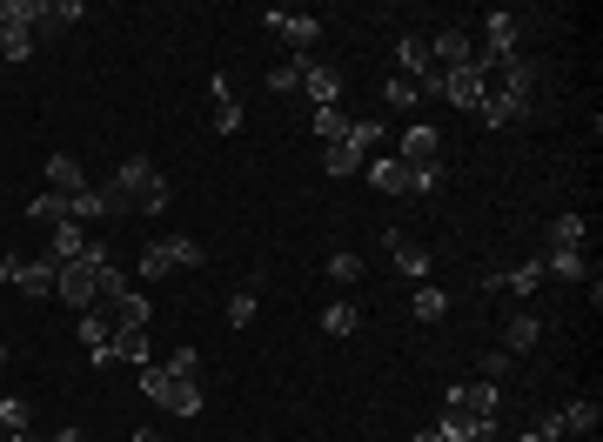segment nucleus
<instances>
[{
  "label": "nucleus",
  "instance_id": "23",
  "mask_svg": "<svg viewBox=\"0 0 603 442\" xmlns=\"http://www.w3.org/2000/svg\"><path fill=\"white\" fill-rule=\"evenodd\" d=\"M47 0H0V27H41Z\"/></svg>",
  "mask_w": 603,
  "mask_h": 442
},
{
  "label": "nucleus",
  "instance_id": "25",
  "mask_svg": "<svg viewBox=\"0 0 603 442\" xmlns=\"http://www.w3.org/2000/svg\"><path fill=\"white\" fill-rule=\"evenodd\" d=\"M583 235H590V221L583 215H557L550 221V248H583Z\"/></svg>",
  "mask_w": 603,
  "mask_h": 442
},
{
  "label": "nucleus",
  "instance_id": "38",
  "mask_svg": "<svg viewBox=\"0 0 603 442\" xmlns=\"http://www.w3.org/2000/svg\"><path fill=\"white\" fill-rule=\"evenodd\" d=\"M27 215H34V221H67V195H34Z\"/></svg>",
  "mask_w": 603,
  "mask_h": 442
},
{
  "label": "nucleus",
  "instance_id": "37",
  "mask_svg": "<svg viewBox=\"0 0 603 442\" xmlns=\"http://www.w3.org/2000/svg\"><path fill=\"white\" fill-rule=\"evenodd\" d=\"M416 315H423V322H443V315H449V295H443V288H423V295H416Z\"/></svg>",
  "mask_w": 603,
  "mask_h": 442
},
{
  "label": "nucleus",
  "instance_id": "47",
  "mask_svg": "<svg viewBox=\"0 0 603 442\" xmlns=\"http://www.w3.org/2000/svg\"><path fill=\"white\" fill-rule=\"evenodd\" d=\"M14 275H21V262H14V255H0V282H14Z\"/></svg>",
  "mask_w": 603,
  "mask_h": 442
},
{
  "label": "nucleus",
  "instance_id": "5",
  "mask_svg": "<svg viewBox=\"0 0 603 442\" xmlns=\"http://www.w3.org/2000/svg\"><path fill=\"white\" fill-rule=\"evenodd\" d=\"M530 108H536V101H530V94H483V108H476V114H483V121H490V128H516V121H530Z\"/></svg>",
  "mask_w": 603,
  "mask_h": 442
},
{
  "label": "nucleus",
  "instance_id": "49",
  "mask_svg": "<svg viewBox=\"0 0 603 442\" xmlns=\"http://www.w3.org/2000/svg\"><path fill=\"white\" fill-rule=\"evenodd\" d=\"M409 442H443V436H436V429H423V436H409Z\"/></svg>",
  "mask_w": 603,
  "mask_h": 442
},
{
  "label": "nucleus",
  "instance_id": "43",
  "mask_svg": "<svg viewBox=\"0 0 603 442\" xmlns=\"http://www.w3.org/2000/svg\"><path fill=\"white\" fill-rule=\"evenodd\" d=\"M329 275H335V282H362V255H335Z\"/></svg>",
  "mask_w": 603,
  "mask_h": 442
},
{
  "label": "nucleus",
  "instance_id": "27",
  "mask_svg": "<svg viewBox=\"0 0 603 442\" xmlns=\"http://www.w3.org/2000/svg\"><path fill=\"white\" fill-rule=\"evenodd\" d=\"M67 221H108V208H101V188H81V195H67Z\"/></svg>",
  "mask_w": 603,
  "mask_h": 442
},
{
  "label": "nucleus",
  "instance_id": "8",
  "mask_svg": "<svg viewBox=\"0 0 603 442\" xmlns=\"http://www.w3.org/2000/svg\"><path fill=\"white\" fill-rule=\"evenodd\" d=\"M14 288H21V295H34V302H47V295L61 288V262H54V255H47V262H21Z\"/></svg>",
  "mask_w": 603,
  "mask_h": 442
},
{
  "label": "nucleus",
  "instance_id": "30",
  "mask_svg": "<svg viewBox=\"0 0 603 442\" xmlns=\"http://www.w3.org/2000/svg\"><path fill=\"white\" fill-rule=\"evenodd\" d=\"M557 422H563V436H590L597 429V402H570Z\"/></svg>",
  "mask_w": 603,
  "mask_h": 442
},
{
  "label": "nucleus",
  "instance_id": "15",
  "mask_svg": "<svg viewBox=\"0 0 603 442\" xmlns=\"http://www.w3.org/2000/svg\"><path fill=\"white\" fill-rule=\"evenodd\" d=\"M536 342H543V322H536V315H510V322H503V349L510 355H530Z\"/></svg>",
  "mask_w": 603,
  "mask_h": 442
},
{
  "label": "nucleus",
  "instance_id": "6",
  "mask_svg": "<svg viewBox=\"0 0 603 442\" xmlns=\"http://www.w3.org/2000/svg\"><path fill=\"white\" fill-rule=\"evenodd\" d=\"M449 409L469 422H496V389L490 382H469V389H449Z\"/></svg>",
  "mask_w": 603,
  "mask_h": 442
},
{
  "label": "nucleus",
  "instance_id": "7",
  "mask_svg": "<svg viewBox=\"0 0 603 442\" xmlns=\"http://www.w3.org/2000/svg\"><path fill=\"white\" fill-rule=\"evenodd\" d=\"M429 61H436V67L449 74V67H469V61H476V47H469V34H463V27H443V34L429 41Z\"/></svg>",
  "mask_w": 603,
  "mask_h": 442
},
{
  "label": "nucleus",
  "instance_id": "35",
  "mask_svg": "<svg viewBox=\"0 0 603 442\" xmlns=\"http://www.w3.org/2000/svg\"><path fill=\"white\" fill-rule=\"evenodd\" d=\"M0 429L7 436H27V402L21 396H0Z\"/></svg>",
  "mask_w": 603,
  "mask_h": 442
},
{
  "label": "nucleus",
  "instance_id": "41",
  "mask_svg": "<svg viewBox=\"0 0 603 442\" xmlns=\"http://www.w3.org/2000/svg\"><path fill=\"white\" fill-rule=\"evenodd\" d=\"M510 362H516L510 349H490V355H483V382H503V376H510Z\"/></svg>",
  "mask_w": 603,
  "mask_h": 442
},
{
  "label": "nucleus",
  "instance_id": "12",
  "mask_svg": "<svg viewBox=\"0 0 603 442\" xmlns=\"http://www.w3.org/2000/svg\"><path fill=\"white\" fill-rule=\"evenodd\" d=\"M302 88H309L315 108H335V101H342V74L322 67V61H309V67H302Z\"/></svg>",
  "mask_w": 603,
  "mask_h": 442
},
{
  "label": "nucleus",
  "instance_id": "48",
  "mask_svg": "<svg viewBox=\"0 0 603 442\" xmlns=\"http://www.w3.org/2000/svg\"><path fill=\"white\" fill-rule=\"evenodd\" d=\"M54 442H88V436H81V429H61V436H54Z\"/></svg>",
  "mask_w": 603,
  "mask_h": 442
},
{
  "label": "nucleus",
  "instance_id": "16",
  "mask_svg": "<svg viewBox=\"0 0 603 442\" xmlns=\"http://www.w3.org/2000/svg\"><path fill=\"white\" fill-rule=\"evenodd\" d=\"M543 282H550V275H543V255H536V262L510 268V275H496V282H483V288H510V295H536Z\"/></svg>",
  "mask_w": 603,
  "mask_h": 442
},
{
  "label": "nucleus",
  "instance_id": "44",
  "mask_svg": "<svg viewBox=\"0 0 603 442\" xmlns=\"http://www.w3.org/2000/svg\"><path fill=\"white\" fill-rule=\"evenodd\" d=\"M443 188V161H429V168H416V195H436Z\"/></svg>",
  "mask_w": 603,
  "mask_h": 442
},
{
  "label": "nucleus",
  "instance_id": "19",
  "mask_svg": "<svg viewBox=\"0 0 603 442\" xmlns=\"http://www.w3.org/2000/svg\"><path fill=\"white\" fill-rule=\"evenodd\" d=\"M382 242H389V255H396V268H402V275H429V255H423V248H416V242H409L402 228H389Z\"/></svg>",
  "mask_w": 603,
  "mask_h": 442
},
{
  "label": "nucleus",
  "instance_id": "1",
  "mask_svg": "<svg viewBox=\"0 0 603 442\" xmlns=\"http://www.w3.org/2000/svg\"><path fill=\"white\" fill-rule=\"evenodd\" d=\"M101 208L108 215H161L168 208V181H161V168L148 155H128L114 168V181L101 188Z\"/></svg>",
  "mask_w": 603,
  "mask_h": 442
},
{
  "label": "nucleus",
  "instance_id": "14",
  "mask_svg": "<svg viewBox=\"0 0 603 442\" xmlns=\"http://www.w3.org/2000/svg\"><path fill=\"white\" fill-rule=\"evenodd\" d=\"M543 275H557V282H590V262H583V248H550V255H543Z\"/></svg>",
  "mask_w": 603,
  "mask_h": 442
},
{
  "label": "nucleus",
  "instance_id": "46",
  "mask_svg": "<svg viewBox=\"0 0 603 442\" xmlns=\"http://www.w3.org/2000/svg\"><path fill=\"white\" fill-rule=\"evenodd\" d=\"M463 442H503V436H496V422H483V429H469Z\"/></svg>",
  "mask_w": 603,
  "mask_h": 442
},
{
  "label": "nucleus",
  "instance_id": "39",
  "mask_svg": "<svg viewBox=\"0 0 603 442\" xmlns=\"http://www.w3.org/2000/svg\"><path fill=\"white\" fill-rule=\"evenodd\" d=\"M168 275V255H161V242H148L141 248V282H161Z\"/></svg>",
  "mask_w": 603,
  "mask_h": 442
},
{
  "label": "nucleus",
  "instance_id": "33",
  "mask_svg": "<svg viewBox=\"0 0 603 442\" xmlns=\"http://www.w3.org/2000/svg\"><path fill=\"white\" fill-rule=\"evenodd\" d=\"M302 67H309V54H289L282 67H268V88H282V94L302 88Z\"/></svg>",
  "mask_w": 603,
  "mask_h": 442
},
{
  "label": "nucleus",
  "instance_id": "20",
  "mask_svg": "<svg viewBox=\"0 0 603 442\" xmlns=\"http://www.w3.org/2000/svg\"><path fill=\"white\" fill-rule=\"evenodd\" d=\"M315 141H322V148H342V141H349V114L342 108H315Z\"/></svg>",
  "mask_w": 603,
  "mask_h": 442
},
{
  "label": "nucleus",
  "instance_id": "10",
  "mask_svg": "<svg viewBox=\"0 0 603 442\" xmlns=\"http://www.w3.org/2000/svg\"><path fill=\"white\" fill-rule=\"evenodd\" d=\"M208 101H215V134H235V128H242V101H235V81H228V74H215V81H208Z\"/></svg>",
  "mask_w": 603,
  "mask_h": 442
},
{
  "label": "nucleus",
  "instance_id": "11",
  "mask_svg": "<svg viewBox=\"0 0 603 442\" xmlns=\"http://www.w3.org/2000/svg\"><path fill=\"white\" fill-rule=\"evenodd\" d=\"M362 175H369V181H376V188H382V195H416V168H402V161H369V168H362Z\"/></svg>",
  "mask_w": 603,
  "mask_h": 442
},
{
  "label": "nucleus",
  "instance_id": "40",
  "mask_svg": "<svg viewBox=\"0 0 603 442\" xmlns=\"http://www.w3.org/2000/svg\"><path fill=\"white\" fill-rule=\"evenodd\" d=\"M416 101H423V94H416V81H409V74H396V81H389V108H416Z\"/></svg>",
  "mask_w": 603,
  "mask_h": 442
},
{
  "label": "nucleus",
  "instance_id": "4",
  "mask_svg": "<svg viewBox=\"0 0 603 442\" xmlns=\"http://www.w3.org/2000/svg\"><path fill=\"white\" fill-rule=\"evenodd\" d=\"M262 21L275 27V34H282V41H289L295 54H309V47L322 41V21H315V14H295V7H268Z\"/></svg>",
  "mask_w": 603,
  "mask_h": 442
},
{
  "label": "nucleus",
  "instance_id": "29",
  "mask_svg": "<svg viewBox=\"0 0 603 442\" xmlns=\"http://www.w3.org/2000/svg\"><path fill=\"white\" fill-rule=\"evenodd\" d=\"M34 54V27H0V61H27Z\"/></svg>",
  "mask_w": 603,
  "mask_h": 442
},
{
  "label": "nucleus",
  "instance_id": "17",
  "mask_svg": "<svg viewBox=\"0 0 603 442\" xmlns=\"http://www.w3.org/2000/svg\"><path fill=\"white\" fill-rule=\"evenodd\" d=\"M396 161H402V168H429V161H436V128H409Z\"/></svg>",
  "mask_w": 603,
  "mask_h": 442
},
{
  "label": "nucleus",
  "instance_id": "52",
  "mask_svg": "<svg viewBox=\"0 0 603 442\" xmlns=\"http://www.w3.org/2000/svg\"><path fill=\"white\" fill-rule=\"evenodd\" d=\"M7 442H34V436H7Z\"/></svg>",
  "mask_w": 603,
  "mask_h": 442
},
{
  "label": "nucleus",
  "instance_id": "32",
  "mask_svg": "<svg viewBox=\"0 0 603 442\" xmlns=\"http://www.w3.org/2000/svg\"><path fill=\"white\" fill-rule=\"evenodd\" d=\"M322 168H329V175H362V168H369V161H362L356 148H349V141H342V148H322Z\"/></svg>",
  "mask_w": 603,
  "mask_h": 442
},
{
  "label": "nucleus",
  "instance_id": "18",
  "mask_svg": "<svg viewBox=\"0 0 603 442\" xmlns=\"http://www.w3.org/2000/svg\"><path fill=\"white\" fill-rule=\"evenodd\" d=\"M396 61H402V74H409V81H423L429 67H436V61H429V41H423V34H402V41H396Z\"/></svg>",
  "mask_w": 603,
  "mask_h": 442
},
{
  "label": "nucleus",
  "instance_id": "45",
  "mask_svg": "<svg viewBox=\"0 0 603 442\" xmlns=\"http://www.w3.org/2000/svg\"><path fill=\"white\" fill-rule=\"evenodd\" d=\"M168 369H175V376H201V355L195 349H175V355H168Z\"/></svg>",
  "mask_w": 603,
  "mask_h": 442
},
{
  "label": "nucleus",
  "instance_id": "42",
  "mask_svg": "<svg viewBox=\"0 0 603 442\" xmlns=\"http://www.w3.org/2000/svg\"><path fill=\"white\" fill-rule=\"evenodd\" d=\"M81 14H88L81 0H54V7H47V21H54V27H74V21H81Z\"/></svg>",
  "mask_w": 603,
  "mask_h": 442
},
{
  "label": "nucleus",
  "instance_id": "24",
  "mask_svg": "<svg viewBox=\"0 0 603 442\" xmlns=\"http://www.w3.org/2000/svg\"><path fill=\"white\" fill-rule=\"evenodd\" d=\"M161 255H168V268H201V242L195 235H161Z\"/></svg>",
  "mask_w": 603,
  "mask_h": 442
},
{
  "label": "nucleus",
  "instance_id": "50",
  "mask_svg": "<svg viewBox=\"0 0 603 442\" xmlns=\"http://www.w3.org/2000/svg\"><path fill=\"white\" fill-rule=\"evenodd\" d=\"M134 442H161V436H155V429H141V436H134Z\"/></svg>",
  "mask_w": 603,
  "mask_h": 442
},
{
  "label": "nucleus",
  "instance_id": "21",
  "mask_svg": "<svg viewBox=\"0 0 603 442\" xmlns=\"http://www.w3.org/2000/svg\"><path fill=\"white\" fill-rule=\"evenodd\" d=\"M81 255H88L81 221H54V262H81Z\"/></svg>",
  "mask_w": 603,
  "mask_h": 442
},
{
  "label": "nucleus",
  "instance_id": "26",
  "mask_svg": "<svg viewBox=\"0 0 603 442\" xmlns=\"http://www.w3.org/2000/svg\"><path fill=\"white\" fill-rule=\"evenodd\" d=\"M114 355L134 362V369H148V335H141V329H114Z\"/></svg>",
  "mask_w": 603,
  "mask_h": 442
},
{
  "label": "nucleus",
  "instance_id": "3",
  "mask_svg": "<svg viewBox=\"0 0 603 442\" xmlns=\"http://www.w3.org/2000/svg\"><path fill=\"white\" fill-rule=\"evenodd\" d=\"M141 396H155L168 416H201L195 376H175V369H161V362H148V369H141Z\"/></svg>",
  "mask_w": 603,
  "mask_h": 442
},
{
  "label": "nucleus",
  "instance_id": "13",
  "mask_svg": "<svg viewBox=\"0 0 603 442\" xmlns=\"http://www.w3.org/2000/svg\"><path fill=\"white\" fill-rule=\"evenodd\" d=\"M81 188H88V175H81V161H74V155L47 161V195H81Z\"/></svg>",
  "mask_w": 603,
  "mask_h": 442
},
{
  "label": "nucleus",
  "instance_id": "34",
  "mask_svg": "<svg viewBox=\"0 0 603 442\" xmlns=\"http://www.w3.org/2000/svg\"><path fill=\"white\" fill-rule=\"evenodd\" d=\"M376 141H382V121H349V148H356L362 161L376 155Z\"/></svg>",
  "mask_w": 603,
  "mask_h": 442
},
{
  "label": "nucleus",
  "instance_id": "28",
  "mask_svg": "<svg viewBox=\"0 0 603 442\" xmlns=\"http://www.w3.org/2000/svg\"><path fill=\"white\" fill-rule=\"evenodd\" d=\"M356 322H362L356 302H329V309H322V329L329 335H356Z\"/></svg>",
  "mask_w": 603,
  "mask_h": 442
},
{
  "label": "nucleus",
  "instance_id": "31",
  "mask_svg": "<svg viewBox=\"0 0 603 442\" xmlns=\"http://www.w3.org/2000/svg\"><path fill=\"white\" fill-rule=\"evenodd\" d=\"M490 54H516V14H490Z\"/></svg>",
  "mask_w": 603,
  "mask_h": 442
},
{
  "label": "nucleus",
  "instance_id": "53",
  "mask_svg": "<svg viewBox=\"0 0 603 442\" xmlns=\"http://www.w3.org/2000/svg\"><path fill=\"white\" fill-rule=\"evenodd\" d=\"M0 362H7V342H0Z\"/></svg>",
  "mask_w": 603,
  "mask_h": 442
},
{
  "label": "nucleus",
  "instance_id": "51",
  "mask_svg": "<svg viewBox=\"0 0 603 442\" xmlns=\"http://www.w3.org/2000/svg\"><path fill=\"white\" fill-rule=\"evenodd\" d=\"M516 442H543V436H536V429H530V436H516Z\"/></svg>",
  "mask_w": 603,
  "mask_h": 442
},
{
  "label": "nucleus",
  "instance_id": "2",
  "mask_svg": "<svg viewBox=\"0 0 603 442\" xmlns=\"http://www.w3.org/2000/svg\"><path fill=\"white\" fill-rule=\"evenodd\" d=\"M108 248H94L88 242V255H81V262H61V288H54V295H61L67 309H94V302H101V275H108Z\"/></svg>",
  "mask_w": 603,
  "mask_h": 442
},
{
  "label": "nucleus",
  "instance_id": "36",
  "mask_svg": "<svg viewBox=\"0 0 603 442\" xmlns=\"http://www.w3.org/2000/svg\"><path fill=\"white\" fill-rule=\"evenodd\" d=\"M228 322H235V329L255 322V288H235V295H228Z\"/></svg>",
  "mask_w": 603,
  "mask_h": 442
},
{
  "label": "nucleus",
  "instance_id": "9",
  "mask_svg": "<svg viewBox=\"0 0 603 442\" xmlns=\"http://www.w3.org/2000/svg\"><path fill=\"white\" fill-rule=\"evenodd\" d=\"M443 101H456V108H483V74H476V61L443 74Z\"/></svg>",
  "mask_w": 603,
  "mask_h": 442
},
{
  "label": "nucleus",
  "instance_id": "22",
  "mask_svg": "<svg viewBox=\"0 0 603 442\" xmlns=\"http://www.w3.org/2000/svg\"><path fill=\"white\" fill-rule=\"evenodd\" d=\"M108 309H114V329H148V295H141V288H128Z\"/></svg>",
  "mask_w": 603,
  "mask_h": 442
}]
</instances>
